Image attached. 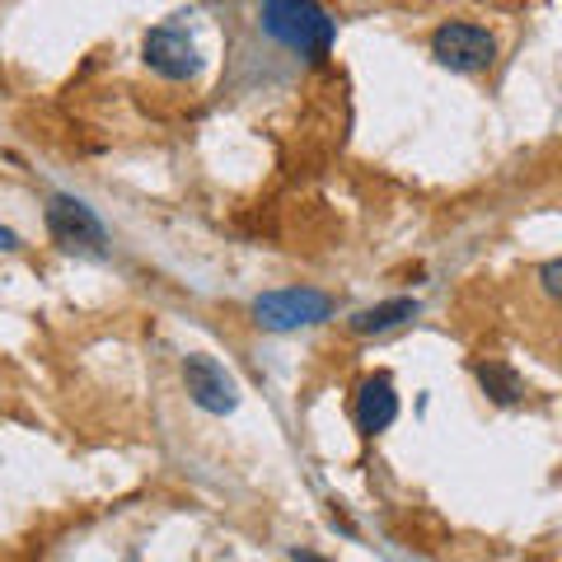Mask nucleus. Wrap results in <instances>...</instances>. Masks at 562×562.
Segmentation results:
<instances>
[{
    "label": "nucleus",
    "instance_id": "f257e3e1",
    "mask_svg": "<svg viewBox=\"0 0 562 562\" xmlns=\"http://www.w3.org/2000/svg\"><path fill=\"white\" fill-rule=\"evenodd\" d=\"M258 29L305 61H324L338 38V20L319 0H258Z\"/></svg>",
    "mask_w": 562,
    "mask_h": 562
},
{
    "label": "nucleus",
    "instance_id": "f03ea898",
    "mask_svg": "<svg viewBox=\"0 0 562 562\" xmlns=\"http://www.w3.org/2000/svg\"><path fill=\"white\" fill-rule=\"evenodd\" d=\"M333 295L328 291H314V286H281L268 291L254 301V324L268 328V333H295V328H314L333 319Z\"/></svg>",
    "mask_w": 562,
    "mask_h": 562
},
{
    "label": "nucleus",
    "instance_id": "7ed1b4c3",
    "mask_svg": "<svg viewBox=\"0 0 562 562\" xmlns=\"http://www.w3.org/2000/svg\"><path fill=\"white\" fill-rule=\"evenodd\" d=\"M431 57L446 70H454V76H483V70L497 61V38H492L483 24L450 20L431 33Z\"/></svg>",
    "mask_w": 562,
    "mask_h": 562
},
{
    "label": "nucleus",
    "instance_id": "20e7f679",
    "mask_svg": "<svg viewBox=\"0 0 562 562\" xmlns=\"http://www.w3.org/2000/svg\"><path fill=\"white\" fill-rule=\"evenodd\" d=\"M47 231L70 254H103V244H109V231H103V221L94 216V206H85L80 198H70V192L47 198Z\"/></svg>",
    "mask_w": 562,
    "mask_h": 562
},
{
    "label": "nucleus",
    "instance_id": "39448f33",
    "mask_svg": "<svg viewBox=\"0 0 562 562\" xmlns=\"http://www.w3.org/2000/svg\"><path fill=\"white\" fill-rule=\"evenodd\" d=\"M183 384H188V398L198 403L202 413H235L239 408V384L235 375L225 371V366L216 357H206V351H192V357L183 361Z\"/></svg>",
    "mask_w": 562,
    "mask_h": 562
},
{
    "label": "nucleus",
    "instance_id": "423d86ee",
    "mask_svg": "<svg viewBox=\"0 0 562 562\" xmlns=\"http://www.w3.org/2000/svg\"><path fill=\"white\" fill-rule=\"evenodd\" d=\"M140 57L155 76L165 80H192L202 70V57H198V43L188 38L179 24H160L146 33V43H140Z\"/></svg>",
    "mask_w": 562,
    "mask_h": 562
},
{
    "label": "nucleus",
    "instance_id": "0eeeda50",
    "mask_svg": "<svg viewBox=\"0 0 562 562\" xmlns=\"http://www.w3.org/2000/svg\"><path fill=\"white\" fill-rule=\"evenodd\" d=\"M351 417H357V431L361 436H380L398 422V394H394V380L390 375H371L361 380L357 403H351Z\"/></svg>",
    "mask_w": 562,
    "mask_h": 562
},
{
    "label": "nucleus",
    "instance_id": "6e6552de",
    "mask_svg": "<svg viewBox=\"0 0 562 562\" xmlns=\"http://www.w3.org/2000/svg\"><path fill=\"white\" fill-rule=\"evenodd\" d=\"M417 301L413 295H398V301H384V305H371V310H357L347 319V328L357 333V338H375V333H394V328H403L408 319H417Z\"/></svg>",
    "mask_w": 562,
    "mask_h": 562
},
{
    "label": "nucleus",
    "instance_id": "1a4fd4ad",
    "mask_svg": "<svg viewBox=\"0 0 562 562\" xmlns=\"http://www.w3.org/2000/svg\"><path fill=\"white\" fill-rule=\"evenodd\" d=\"M473 375H479L483 394H487L492 403H502V408H512V403L525 398V380H520L506 361H479V366H473Z\"/></svg>",
    "mask_w": 562,
    "mask_h": 562
},
{
    "label": "nucleus",
    "instance_id": "9d476101",
    "mask_svg": "<svg viewBox=\"0 0 562 562\" xmlns=\"http://www.w3.org/2000/svg\"><path fill=\"white\" fill-rule=\"evenodd\" d=\"M539 286H543V295H549V301L562 305V258L543 262V268H539Z\"/></svg>",
    "mask_w": 562,
    "mask_h": 562
},
{
    "label": "nucleus",
    "instance_id": "9b49d317",
    "mask_svg": "<svg viewBox=\"0 0 562 562\" xmlns=\"http://www.w3.org/2000/svg\"><path fill=\"white\" fill-rule=\"evenodd\" d=\"M14 249H20V235H14V231H5V225H0V254H14Z\"/></svg>",
    "mask_w": 562,
    "mask_h": 562
},
{
    "label": "nucleus",
    "instance_id": "f8f14e48",
    "mask_svg": "<svg viewBox=\"0 0 562 562\" xmlns=\"http://www.w3.org/2000/svg\"><path fill=\"white\" fill-rule=\"evenodd\" d=\"M291 562H324V558H314V553H301V549H295V553H291Z\"/></svg>",
    "mask_w": 562,
    "mask_h": 562
}]
</instances>
